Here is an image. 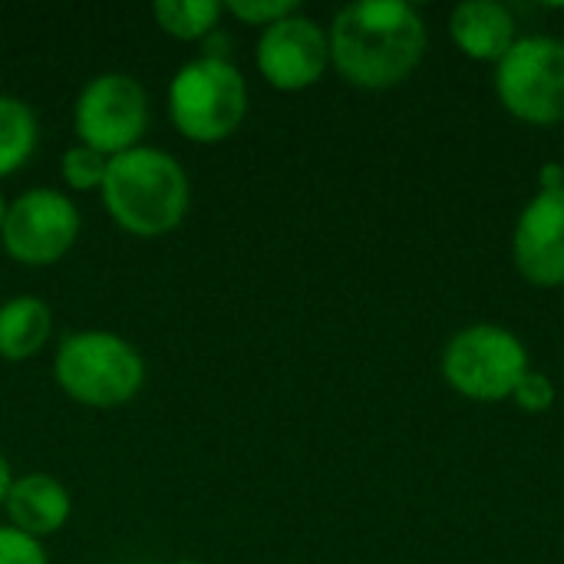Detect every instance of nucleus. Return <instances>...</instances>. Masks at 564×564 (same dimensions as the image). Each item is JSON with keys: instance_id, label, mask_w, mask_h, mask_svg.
I'll return each mask as SVG.
<instances>
[{"instance_id": "nucleus-17", "label": "nucleus", "mask_w": 564, "mask_h": 564, "mask_svg": "<svg viewBox=\"0 0 564 564\" xmlns=\"http://www.w3.org/2000/svg\"><path fill=\"white\" fill-rule=\"evenodd\" d=\"M301 7L294 0H228L225 3V13H231L235 20L248 23V26H261L268 30L271 23L297 13Z\"/></svg>"}, {"instance_id": "nucleus-7", "label": "nucleus", "mask_w": 564, "mask_h": 564, "mask_svg": "<svg viewBox=\"0 0 564 564\" xmlns=\"http://www.w3.org/2000/svg\"><path fill=\"white\" fill-rule=\"evenodd\" d=\"M149 129V93L132 73H99L93 76L73 102V132L76 142L102 152L122 155L142 145Z\"/></svg>"}, {"instance_id": "nucleus-10", "label": "nucleus", "mask_w": 564, "mask_h": 564, "mask_svg": "<svg viewBox=\"0 0 564 564\" xmlns=\"http://www.w3.org/2000/svg\"><path fill=\"white\" fill-rule=\"evenodd\" d=\"M516 271L535 288H564V188L539 192L512 231Z\"/></svg>"}, {"instance_id": "nucleus-8", "label": "nucleus", "mask_w": 564, "mask_h": 564, "mask_svg": "<svg viewBox=\"0 0 564 564\" xmlns=\"http://www.w3.org/2000/svg\"><path fill=\"white\" fill-rule=\"evenodd\" d=\"M79 208L56 188H26L7 205L0 245L7 258L26 268H50L63 261L79 241Z\"/></svg>"}, {"instance_id": "nucleus-13", "label": "nucleus", "mask_w": 564, "mask_h": 564, "mask_svg": "<svg viewBox=\"0 0 564 564\" xmlns=\"http://www.w3.org/2000/svg\"><path fill=\"white\" fill-rule=\"evenodd\" d=\"M53 337V311L43 297L20 294L0 304V357L10 364L36 357Z\"/></svg>"}, {"instance_id": "nucleus-23", "label": "nucleus", "mask_w": 564, "mask_h": 564, "mask_svg": "<svg viewBox=\"0 0 564 564\" xmlns=\"http://www.w3.org/2000/svg\"><path fill=\"white\" fill-rule=\"evenodd\" d=\"M172 564H202V562H195V558H178V562H172Z\"/></svg>"}, {"instance_id": "nucleus-2", "label": "nucleus", "mask_w": 564, "mask_h": 564, "mask_svg": "<svg viewBox=\"0 0 564 564\" xmlns=\"http://www.w3.org/2000/svg\"><path fill=\"white\" fill-rule=\"evenodd\" d=\"M109 218L132 238H162L175 231L192 202L185 165L155 145H135L109 159L99 188Z\"/></svg>"}, {"instance_id": "nucleus-22", "label": "nucleus", "mask_w": 564, "mask_h": 564, "mask_svg": "<svg viewBox=\"0 0 564 564\" xmlns=\"http://www.w3.org/2000/svg\"><path fill=\"white\" fill-rule=\"evenodd\" d=\"M7 195H3V188H0V228H3V218H7Z\"/></svg>"}, {"instance_id": "nucleus-1", "label": "nucleus", "mask_w": 564, "mask_h": 564, "mask_svg": "<svg viewBox=\"0 0 564 564\" xmlns=\"http://www.w3.org/2000/svg\"><path fill=\"white\" fill-rule=\"evenodd\" d=\"M330 66L357 89L383 93L406 83L426 53V20L403 0H357L334 13Z\"/></svg>"}, {"instance_id": "nucleus-11", "label": "nucleus", "mask_w": 564, "mask_h": 564, "mask_svg": "<svg viewBox=\"0 0 564 564\" xmlns=\"http://www.w3.org/2000/svg\"><path fill=\"white\" fill-rule=\"evenodd\" d=\"M3 512H7V525H13L17 532L43 542V539L56 535L69 522L73 499H69L66 486L56 476L26 473V476H17L10 482Z\"/></svg>"}, {"instance_id": "nucleus-14", "label": "nucleus", "mask_w": 564, "mask_h": 564, "mask_svg": "<svg viewBox=\"0 0 564 564\" xmlns=\"http://www.w3.org/2000/svg\"><path fill=\"white\" fill-rule=\"evenodd\" d=\"M40 145V122L30 102L0 93V178L20 172Z\"/></svg>"}, {"instance_id": "nucleus-4", "label": "nucleus", "mask_w": 564, "mask_h": 564, "mask_svg": "<svg viewBox=\"0 0 564 564\" xmlns=\"http://www.w3.org/2000/svg\"><path fill=\"white\" fill-rule=\"evenodd\" d=\"M165 99L175 132L198 145H218L231 139L248 116L245 73L221 53H205L182 63Z\"/></svg>"}, {"instance_id": "nucleus-5", "label": "nucleus", "mask_w": 564, "mask_h": 564, "mask_svg": "<svg viewBox=\"0 0 564 564\" xmlns=\"http://www.w3.org/2000/svg\"><path fill=\"white\" fill-rule=\"evenodd\" d=\"M440 367L449 390L473 403L512 400L519 380L532 370L522 337L499 324H469L456 330Z\"/></svg>"}, {"instance_id": "nucleus-15", "label": "nucleus", "mask_w": 564, "mask_h": 564, "mask_svg": "<svg viewBox=\"0 0 564 564\" xmlns=\"http://www.w3.org/2000/svg\"><path fill=\"white\" fill-rule=\"evenodd\" d=\"M152 17H155L159 30L169 33L172 40L195 43L218 30V23L225 17V3H218V0H159L152 7Z\"/></svg>"}, {"instance_id": "nucleus-21", "label": "nucleus", "mask_w": 564, "mask_h": 564, "mask_svg": "<svg viewBox=\"0 0 564 564\" xmlns=\"http://www.w3.org/2000/svg\"><path fill=\"white\" fill-rule=\"evenodd\" d=\"M10 482H13V473H10V463L0 456V509L7 502V492H10Z\"/></svg>"}, {"instance_id": "nucleus-20", "label": "nucleus", "mask_w": 564, "mask_h": 564, "mask_svg": "<svg viewBox=\"0 0 564 564\" xmlns=\"http://www.w3.org/2000/svg\"><path fill=\"white\" fill-rule=\"evenodd\" d=\"M564 188V162H545L539 169V192H562Z\"/></svg>"}, {"instance_id": "nucleus-3", "label": "nucleus", "mask_w": 564, "mask_h": 564, "mask_svg": "<svg viewBox=\"0 0 564 564\" xmlns=\"http://www.w3.org/2000/svg\"><path fill=\"white\" fill-rule=\"evenodd\" d=\"M53 377L73 403L89 410H116L132 403L145 387V360L122 334L76 330L59 340Z\"/></svg>"}, {"instance_id": "nucleus-18", "label": "nucleus", "mask_w": 564, "mask_h": 564, "mask_svg": "<svg viewBox=\"0 0 564 564\" xmlns=\"http://www.w3.org/2000/svg\"><path fill=\"white\" fill-rule=\"evenodd\" d=\"M555 383H552V377L549 373H539V370H529L522 380H519V387H516V393H512V403L522 410V413H532V416H539V413H549L552 406H555Z\"/></svg>"}, {"instance_id": "nucleus-12", "label": "nucleus", "mask_w": 564, "mask_h": 564, "mask_svg": "<svg viewBox=\"0 0 564 564\" xmlns=\"http://www.w3.org/2000/svg\"><path fill=\"white\" fill-rule=\"evenodd\" d=\"M453 43L476 63H499L519 40L512 10L499 0H466L449 13Z\"/></svg>"}, {"instance_id": "nucleus-19", "label": "nucleus", "mask_w": 564, "mask_h": 564, "mask_svg": "<svg viewBox=\"0 0 564 564\" xmlns=\"http://www.w3.org/2000/svg\"><path fill=\"white\" fill-rule=\"evenodd\" d=\"M0 564H50L43 542L17 532L13 525H0Z\"/></svg>"}, {"instance_id": "nucleus-9", "label": "nucleus", "mask_w": 564, "mask_h": 564, "mask_svg": "<svg viewBox=\"0 0 564 564\" xmlns=\"http://www.w3.org/2000/svg\"><path fill=\"white\" fill-rule=\"evenodd\" d=\"M254 63L264 83L278 93H304L324 79L330 69V40L307 13H291L268 30H261L254 46Z\"/></svg>"}, {"instance_id": "nucleus-6", "label": "nucleus", "mask_w": 564, "mask_h": 564, "mask_svg": "<svg viewBox=\"0 0 564 564\" xmlns=\"http://www.w3.org/2000/svg\"><path fill=\"white\" fill-rule=\"evenodd\" d=\"M496 96L525 126L564 122V40L545 33L519 36L496 63Z\"/></svg>"}, {"instance_id": "nucleus-16", "label": "nucleus", "mask_w": 564, "mask_h": 564, "mask_svg": "<svg viewBox=\"0 0 564 564\" xmlns=\"http://www.w3.org/2000/svg\"><path fill=\"white\" fill-rule=\"evenodd\" d=\"M106 169H109V155L76 142L63 152L59 159V175L66 182V188L73 192H99L106 182Z\"/></svg>"}]
</instances>
